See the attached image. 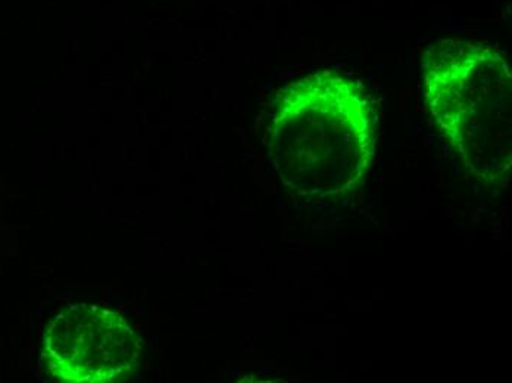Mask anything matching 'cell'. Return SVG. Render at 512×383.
<instances>
[{
    "label": "cell",
    "instance_id": "cell-2",
    "mask_svg": "<svg viewBox=\"0 0 512 383\" xmlns=\"http://www.w3.org/2000/svg\"><path fill=\"white\" fill-rule=\"evenodd\" d=\"M429 111L468 173L504 188L512 163V76L499 46L442 39L423 58Z\"/></svg>",
    "mask_w": 512,
    "mask_h": 383
},
{
    "label": "cell",
    "instance_id": "cell-3",
    "mask_svg": "<svg viewBox=\"0 0 512 383\" xmlns=\"http://www.w3.org/2000/svg\"><path fill=\"white\" fill-rule=\"evenodd\" d=\"M139 356V338L126 320L95 305L65 308L43 339V364L62 382L126 381Z\"/></svg>",
    "mask_w": 512,
    "mask_h": 383
},
{
    "label": "cell",
    "instance_id": "cell-1",
    "mask_svg": "<svg viewBox=\"0 0 512 383\" xmlns=\"http://www.w3.org/2000/svg\"><path fill=\"white\" fill-rule=\"evenodd\" d=\"M377 110L357 80L309 74L277 96L267 145L284 185L302 196L345 195L376 160Z\"/></svg>",
    "mask_w": 512,
    "mask_h": 383
}]
</instances>
